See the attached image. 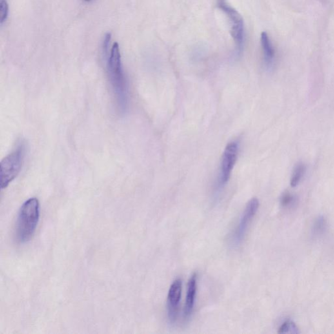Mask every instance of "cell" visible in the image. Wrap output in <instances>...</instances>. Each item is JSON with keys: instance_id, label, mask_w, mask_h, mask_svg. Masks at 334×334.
<instances>
[{"instance_id": "8", "label": "cell", "mask_w": 334, "mask_h": 334, "mask_svg": "<svg viewBox=\"0 0 334 334\" xmlns=\"http://www.w3.org/2000/svg\"><path fill=\"white\" fill-rule=\"evenodd\" d=\"M196 293H197V274L194 273L189 279L188 284L184 308V316L186 318H188L192 313L195 305Z\"/></svg>"}, {"instance_id": "11", "label": "cell", "mask_w": 334, "mask_h": 334, "mask_svg": "<svg viewBox=\"0 0 334 334\" xmlns=\"http://www.w3.org/2000/svg\"><path fill=\"white\" fill-rule=\"evenodd\" d=\"M278 333H298V329L296 326L295 324L293 322L291 321H286L285 322L284 324L280 326L279 330H278Z\"/></svg>"}, {"instance_id": "1", "label": "cell", "mask_w": 334, "mask_h": 334, "mask_svg": "<svg viewBox=\"0 0 334 334\" xmlns=\"http://www.w3.org/2000/svg\"><path fill=\"white\" fill-rule=\"evenodd\" d=\"M109 79L120 110L124 111L128 103V86L122 67L119 44L115 43L111 48L108 60Z\"/></svg>"}, {"instance_id": "5", "label": "cell", "mask_w": 334, "mask_h": 334, "mask_svg": "<svg viewBox=\"0 0 334 334\" xmlns=\"http://www.w3.org/2000/svg\"><path fill=\"white\" fill-rule=\"evenodd\" d=\"M239 148V143L237 141H232L227 144L225 149L222 157L219 177V186L221 188L230 179L234 166L237 161Z\"/></svg>"}, {"instance_id": "6", "label": "cell", "mask_w": 334, "mask_h": 334, "mask_svg": "<svg viewBox=\"0 0 334 334\" xmlns=\"http://www.w3.org/2000/svg\"><path fill=\"white\" fill-rule=\"evenodd\" d=\"M259 207V202L256 198H253L247 204L234 234L233 243L235 246L241 244L242 240H244L249 224L255 217Z\"/></svg>"}, {"instance_id": "16", "label": "cell", "mask_w": 334, "mask_h": 334, "mask_svg": "<svg viewBox=\"0 0 334 334\" xmlns=\"http://www.w3.org/2000/svg\"><path fill=\"white\" fill-rule=\"evenodd\" d=\"M84 1L86 2H89L92 1V0H84Z\"/></svg>"}, {"instance_id": "10", "label": "cell", "mask_w": 334, "mask_h": 334, "mask_svg": "<svg viewBox=\"0 0 334 334\" xmlns=\"http://www.w3.org/2000/svg\"><path fill=\"white\" fill-rule=\"evenodd\" d=\"M305 171H306V166L303 163H299L295 167L292 175L291 180V185L292 187L297 186L300 180H301L303 176H304Z\"/></svg>"}, {"instance_id": "15", "label": "cell", "mask_w": 334, "mask_h": 334, "mask_svg": "<svg viewBox=\"0 0 334 334\" xmlns=\"http://www.w3.org/2000/svg\"><path fill=\"white\" fill-rule=\"evenodd\" d=\"M111 40V34L110 33H107L104 37L103 43H102V49H103V52L104 53H108L109 46H110V42Z\"/></svg>"}, {"instance_id": "9", "label": "cell", "mask_w": 334, "mask_h": 334, "mask_svg": "<svg viewBox=\"0 0 334 334\" xmlns=\"http://www.w3.org/2000/svg\"><path fill=\"white\" fill-rule=\"evenodd\" d=\"M260 41L262 50H263L265 62L268 64H271L275 57V50L272 43L268 36V33L262 32L260 37Z\"/></svg>"}, {"instance_id": "7", "label": "cell", "mask_w": 334, "mask_h": 334, "mask_svg": "<svg viewBox=\"0 0 334 334\" xmlns=\"http://www.w3.org/2000/svg\"><path fill=\"white\" fill-rule=\"evenodd\" d=\"M182 290V280H175L171 285L168 293V315L171 322H175L177 320L178 307L181 299Z\"/></svg>"}, {"instance_id": "4", "label": "cell", "mask_w": 334, "mask_h": 334, "mask_svg": "<svg viewBox=\"0 0 334 334\" xmlns=\"http://www.w3.org/2000/svg\"><path fill=\"white\" fill-rule=\"evenodd\" d=\"M220 10L226 13L231 24V35L237 46L238 52L242 51L245 39L244 24L241 15L232 7L227 3L226 0H217Z\"/></svg>"}, {"instance_id": "12", "label": "cell", "mask_w": 334, "mask_h": 334, "mask_svg": "<svg viewBox=\"0 0 334 334\" xmlns=\"http://www.w3.org/2000/svg\"><path fill=\"white\" fill-rule=\"evenodd\" d=\"M9 5L7 0H0V23L1 25L8 19Z\"/></svg>"}, {"instance_id": "14", "label": "cell", "mask_w": 334, "mask_h": 334, "mask_svg": "<svg viewBox=\"0 0 334 334\" xmlns=\"http://www.w3.org/2000/svg\"><path fill=\"white\" fill-rule=\"evenodd\" d=\"M293 196L290 193L287 192L283 195L281 202H282V206H287L293 202Z\"/></svg>"}, {"instance_id": "2", "label": "cell", "mask_w": 334, "mask_h": 334, "mask_svg": "<svg viewBox=\"0 0 334 334\" xmlns=\"http://www.w3.org/2000/svg\"><path fill=\"white\" fill-rule=\"evenodd\" d=\"M39 221V202L36 198L26 200L20 209L15 236L19 243H26L32 238Z\"/></svg>"}, {"instance_id": "3", "label": "cell", "mask_w": 334, "mask_h": 334, "mask_svg": "<svg viewBox=\"0 0 334 334\" xmlns=\"http://www.w3.org/2000/svg\"><path fill=\"white\" fill-rule=\"evenodd\" d=\"M26 147L21 143L12 153L4 158L1 162V188L5 189L21 172Z\"/></svg>"}, {"instance_id": "13", "label": "cell", "mask_w": 334, "mask_h": 334, "mask_svg": "<svg viewBox=\"0 0 334 334\" xmlns=\"http://www.w3.org/2000/svg\"><path fill=\"white\" fill-rule=\"evenodd\" d=\"M325 221L323 217H319L316 221L315 227H314V231L317 234L322 233L324 229Z\"/></svg>"}]
</instances>
